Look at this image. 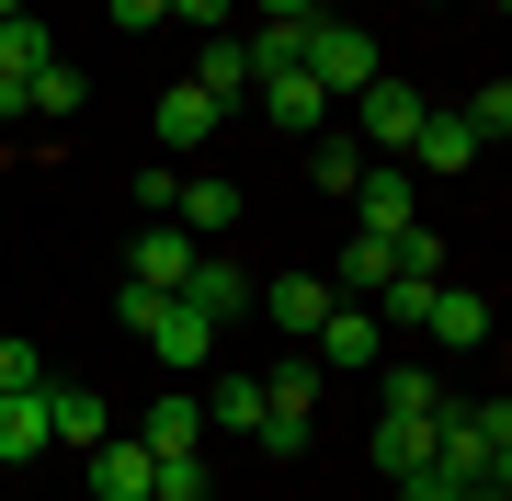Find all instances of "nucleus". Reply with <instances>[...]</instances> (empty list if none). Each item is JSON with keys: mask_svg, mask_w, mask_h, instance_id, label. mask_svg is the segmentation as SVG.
<instances>
[{"mask_svg": "<svg viewBox=\"0 0 512 501\" xmlns=\"http://www.w3.org/2000/svg\"><path fill=\"white\" fill-rule=\"evenodd\" d=\"M433 467H444V479H467V490H501L512 479V410L501 399H444L433 410Z\"/></svg>", "mask_w": 512, "mask_h": 501, "instance_id": "nucleus-1", "label": "nucleus"}, {"mask_svg": "<svg viewBox=\"0 0 512 501\" xmlns=\"http://www.w3.org/2000/svg\"><path fill=\"white\" fill-rule=\"evenodd\" d=\"M308 422H319V365L296 353V365L262 376V433H251V445L262 456H308Z\"/></svg>", "mask_w": 512, "mask_h": 501, "instance_id": "nucleus-2", "label": "nucleus"}, {"mask_svg": "<svg viewBox=\"0 0 512 501\" xmlns=\"http://www.w3.org/2000/svg\"><path fill=\"white\" fill-rule=\"evenodd\" d=\"M296 69H308L330 103H342V92H365L387 57H376V35H365V23H330V12H319V23H308V57H296Z\"/></svg>", "mask_w": 512, "mask_h": 501, "instance_id": "nucleus-3", "label": "nucleus"}, {"mask_svg": "<svg viewBox=\"0 0 512 501\" xmlns=\"http://www.w3.org/2000/svg\"><path fill=\"white\" fill-rule=\"evenodd\" d=\"M353 114H365V126H353V137H365V149H376V160H399V149H410V137H421V114H433V103H421V92H410V80H399V69H376V80H365V92H353Z\"/></svg>", "mask_w": 512, "mask_h": 501, "instance_id": "nucleus-4", "label": "nucleus"}, {"mask_svg": "<svg viewBox=\"0 0 512 501\" xmlns=\"http://www.w3.org/2000/svg\"><path fill=\"white\" fill-rule=\"evenodd\" d=\"M262 319H274V331L285 342H319V319L330 308H342V297H330V274H319V262H296V274H274V285H262V297H251Z\"/></svg>", "mask_w": 512, "mask_h": 501, "instance_id": "nucleus-5", "label": "nucleus"}, {"mask_svg": "<svg viewBox=\"0 0 512 501\" xmlns=\"http://www.w3.org/2000/svg\"><path fill=\"white\" fill-rule=\"evenodd\" d=\"M137 342H148V353H160V365H171V376H194V365H205V353H217V319H205V308H183V297H160V308H148V319H137Z\"/></svg>", "mask_w": 512, "mask_h": 501, "instance_id": "nucleus-6", "label": "nucleus"}, {"mask_svg": "<svg viewBox=\"0 0 512 501\" xmlns=\"http://www.w3.org/2000/svg\"><path fill=\"white\" fill-rule=\"evenodd\" d=\"M194 251H205V240H194L183 217H148V228H137V251H126V285H160V297H171V285L194 274Z\"/></svg>", "mask_w": 512, "mask_h": 501, "instance_id": "nucleus-7", "label": "nucleus"}, {"mask_svg": "<svg viewBox=\"0 0 512 501\" xmlns=\"http://www.w3.org/2000/svg\"><path fill=\"white\" fill-rule=\"evenodd\" d=\"M171 297H183V308H205V319H217V331H228V319H239V308H251V297H262V285H251V274H239V262H228L217 240H205V251H194V274H183V285H171Z\"/></svg>", "mask_w": 512, "mask_h": 501, "instance_id": "nucleus-8", "label": "nucleus"}, {"mask_svg": "<svg viewBox=\"0 0 512 501\" xmlns=\"http://www.w3.org/2000/svg\"><path fill=\"white\" fill-rule=\"evenodd\" d=\"M342 205H353V228H376V240H387V228H410V217H421V183H410L399 160H365V183H353Z\"/></svg>", "mask_w": 512, "mask_h": 501, "instance_id": "nucleus-9", "label": "nucleus"}, {"mask_svg": "<svg viewBox=\"0 0 512 501\" xmlns=\"http://www.w3.org/2000/svg\"><path fill=\"white\" fill-rule=\"evenodd\" d=\"M319 274H330V297H342V308H376V285L399 274V251H387L376 228H353V240H342V251L319 262Z\"/></svg>", "mask_w": 512, "mask_h": 501, "instance_id": "nucleus-10", "label": "nucleus"}, {"mask_svg": "<svg viewBox=\"0 0 512 501\" xmlns=\"http://www.w3.org/2000/svg\"><path fill=\"white\" fill-rule=\"evenodd\" d=\"M137 445H148V456H205V399H194V388L148 399V410H137Z\"/></svg>", "mask_w": 512, "mask_h": 501, "instance_id": "nucleus-11", "label": "nucleus"}, {"mask_svg": "<svg viewBox=\"0 0 512 501\" xmlns=\"http://www.w3.org/2000/svg\"><path fill=\"white\" fill-rule=\"evenodd\" d=\"M251 103L274 114L285 137H319V126H330V92H319L308 69H274V80H251Z\"/></svg>", "mask_w": 512, "mask_h": 501, "instance_id": "nucleus-12", "label": "nucleus"}, {"mask_svg": "<svg viewBox=\"0 0 512 501\" xmlns=\"http://www.w3.org/2000/svg\"><path fill=\"white\" fill-rule=\"evenodd\" d=\"M148 479H160V456L137 433H103L92 445V501H148Z\"/></svg>", "mask_w": 512, "mask_h": 501, "instance_id": "nucleus-13", "label": "nucleus"}, {"mask_svg": "<svg viewBox=\"0 0 512 501\" xmlns=\"http://www.w3.org/2000/svg\"><path fill=\"white\" fill-rule=\"evenodd\" d=\"M433 467V410H387L376 422V479H421Z\"/></svg>", "mask_w": 512, "mask_h": 501, "instance_id": "nucleus-14", "label": "nucleus"}, {"mask_svg": "<svg viewBox=\"0 0 512 501\" xmlns=\"http://www.w3.org/2000/svg\"><path fill=\"white\" fill-rule=\"evenodd\" d=\"M194 92L217 103V114L251 103V57H239V35H205V46H194Z\"/></svg>", "mask_w": 512, "mask_h": 501, "instance_id": "nucleus-15", "label": "nucleus"}, {"mask_svg": "<svg viewBox=\"0 0 512 501\" xmlns=\"http://www.w3.org/2000/svg\"><path fill=\"white\" fill-rule=\"evenodd\" d=\"M478 160H490V149H478L456 114H421V137L399 149V171H478Z\"/></svg>", "mask_w": 512, "mask_h": 501, "instance_id": "nucleus-16", "label": "nucleus"}, {"mask_svg": "<svg viewBox=\"0 0 512 501\" xmlns=\"http://www.w3.org/2000/svg\"><path fill=\"white\" fill-rule=\"evenodd\" d=\"M148 126H160V149H205V137H217V126H228V114H217V103H205V92H194V80H171V92H160V114H148Z\"/></svg>", "mask_w": 512, "mask_h": 501, "instance_id": "nucleus-17", "label": "nucleus"}, {"mask_svg": "<svg viewBox=\"0 0 512 501\" xmlns=\"http://www.w3.org/2000/svg\"><path fill=\"white\" fill-rule=\"evenodd\" d=\"M103 433H114V410L92 388H46V445H80V456H92Z\"/></svg>", "mask_w": 512, "mask_h": 501, "instance_id": "nucleus-18", "label": "nucleus"}, {"mask_svg": "<svg viewBox=\"0 0 512 501\" xmlns=\"http://www.w3.org/2000/svg\"><path fill=\"white\" fill-rule=\"evenodd\" d=\"M365 160H376V149H365L353 126H319V137H308V183H319V194H353V183H365Z\"/></svg>", "mask_w": 512, "mask_h": 501, "instance_id": "nucleus-19", "label": "nucleus"}, {"mask_svg": "<svg viewBox=\"0 0 512 501\" xmlns=\"http://www.w3.org/2000/svg\"><path fill=\"white\" fill-rule=\"evenodd\" d=\"M46 456V388H12L0 399V467H35Z\"/></svg>", "mask_w": 512, "mask_h": 501, "instance_id": "nucleus-20", "label": "nucleus"}, {"mask_svg": "<svg viewBox=\"0 0 512 501\" xmlns=\"http://www.w3.org/2000/svg\"><path fill=\"white\" fill-rule=\"evenodd\" d=\"M387 331H376V308H330L319 319V365H376Z\"/></svg>", "mask_w": 512, "mask_h": 501, "instance_id": "nucleus-21", "label": "nucleus"}, {"mask_svg": "<svg viewBox=\"0 0 512 501\" xmlns=\"http://www.w3.org/2000/svg\"><path fill=\"white\" fill-rule=\"evenodd\" d=\"M171 217H183L194 240H228V228H239V183H217V171H205V183L171 194Z\"/></svg>", "mask_w": 512, "mask_h": 501, "instance_id": "nucleus-22", "label": "nucleus"}, {"mask_svg": "<svg viewBox=\"0 0 512 501\" xmlns=\"http://www.w3.org/2000/svg\"><path fill=\"white\" fill-rule=\"evenodd\" d=\"M421 342H490V297H467V285H433V319H421Z\"/></svg>", "mask_w": 512, "mask_h": 501, "instance_id": "nucleus-23", "label": "nucleus"}, {"mask_svg": "<svg viewBox=\"0 0 512 501\" xmlns=\"http://www.w3.org/2000/svg\"><path fill=\"white\" fill-rule=\"evenodd\" d=\"M239 57H251V80H274V69H296V57H308V23H251V35H239Z\"/></svg>", "mask_w": 512, "mask_h": 501, "instance_id": "nucleus-24", "label": "nucleus"}, {"mask_svg": "<svg viewBox=\"0 0 512 501\" xmlns=\"http://www.w3.org/2000/svg\"><path fill=\"white\" fill-rule=\"evenodd\" d=\"M205 433H262V376H217V399H205Z\"/></svg>", "mask_w": 512, "mask_h": 501, "instance_id": "nucleus-25", "label": "nucleus"}, {"mask_svg": "<svg viewBox=\"0 0 512 501\" xmlns=\"http://www.w3.org/2000/svg\"><path fill=\"white\" fill-rule=\"evenodd\" d=\"M456 126L478 137V149H501V137H512V80H478V92L456 103Z\"/></svg>", "mask_w": 512, "mask_h": 501, "instance_id": "nucleus-26", "label": "nucleus"}, {"mask_svg": "<svg viewBox=\"0 0 512 501\" xmlns=\"http://www.w3.org/2000/svg\"><path fill=\"white\" fill-rule=\"evenodd\" d=\"M46 57H57V46H46V23H35V12H12V23H0V80H35Z\"/></svg>", "mask_w": 512, "mask_h": 501, "instance_id": "nucleus-27", "label": "nucleus"}, {"mask_svg": "<svg viewBox=\"0 0 512 501\" xmlns=\"http://www.w3.org/2000/svg\"><path fill=\"white\" fill-rule=\"evenodd\" d=\"M80 103H92V80H80L69 57H46V69H35V114H46V126H69Z\"/></svg>", "mask_w": 512, "mask_h": 501, "instance_id": "nucleus-28", "label": "nucleus"}, {"mask_svg": "<svg viewBox=\"0 0 512 501\" xmlns=\"http://www.w3.org/2000/svg\"><path fill=\"white\" fill-rule=\"evenodd\" d=\"M148 501H205V456H160V479H148Z\"/></svg>", "mask_w": 512, "mask_h": 501, "instance_id": "nucleus-29", "label": "nucleus"}, {"mask_svg": "<svg viewBox=\"0 0 512 501\" xmlns=\"http://www.w3.org/2000/svg\"><path fill=\"white\" fill-rule=\"evenodd\" d=\"M387 410H444V388L421 365H387Z\"/></svg>", "mask_w": 512, "mask_h": 501, "instance_id": "nucleus-30", "label": "nucleus"}, {"mask_svg": "<svg viewBox=\"0 0 512 501\" xmlns=\"http://www.w3.org/2000/svg\"><path fill=\"white\" fill-rule=\"evenodd\" d=\"M12 388H46V365H35V342H0V399Z\"/></svg>", "mask_w": 512, "mask_h": 501, "instance_id": "nucleus-31", "label": "nucleus"}, {"mask_svg": "<svg viewBox=\"0 0 512 501\" xmlns=\"http://www.w3.org/2000/svg\"><path fill=\"white\" fill-rule=\"evenodd\" d=\"M399 501H467V479H444V467H421V479H399Z\"/></svg>", "mask_w": 512, "mask_h": 501, "instance_id": "nucleus-32", "label": "nucleus"}, {"mask_svg": "<svg viewBox=\"0 0 512 501\" xmlns=\"http://www.w3.org/2000/svg\"><path fill=\"white\" fill-rule=\"evenodd\" d=\"M148 23H171V0H114V35H148Z\"/></svg>", "mask_w": 512, "mask_h": 501, "instance_id": "nucleus-33", "label": "nucleus"}, {"mask_svg": "<svg viewBox=\"0 0 512 501\" xmlns=\"http://www.w3.org/2000/svg\"><path fill=\"white\" fill-rule=\"evenodd\" d=\"M171 23H194V35H228V0H171Z\"/></svg>", "mask_w": 512, "mask_h": 501, "instance_id": "nucleus-34", "label": "nucleus"}, {"mask_svg": "<svg viewBox=\"0 0 512 501\" xmlns=\"http://www.w3.org/2000/svg\"><path fill=\"white\" fill-rule=\"evenodd\" d=\"M35 114V80H0V126H23Z\"/></svg>", "mask_w": 512, "mask_h": 501, "instance_id": "nucleus-35", "label": "nucleus"}, {"mask_svg": "<svg viewBox=\"0 0 512 501\" xmlns=\"http://www.w3.org/2000/svg\"><path fill=\"white\" fill-rule=\"evenodd\" d=\"M262 23H319V0H251Z\"/></svg>", "mask_w": 512, "mask_h": 501, "instance_id": "nucleus-36", "label": "nucleus"}, {"mask_svg": "<svg viewBox=\"0 0 512 501\" xmlns=\"http://www.w3.org/2000/svg\"><path fill=\"white\" fill-rule=\"evenodd\" d=\"M12 12H23V0H0V23H12Z\"/></svg>", "mask_w": 512, "mask_h": 501, "instance_id": "nucleus-37", "label": "nucleus"}]
</instances>
